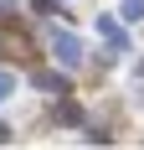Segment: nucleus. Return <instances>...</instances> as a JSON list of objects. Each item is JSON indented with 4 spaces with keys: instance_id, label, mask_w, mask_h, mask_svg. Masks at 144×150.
I'll list each match as a JSON object with an SVG mask.
<instances>
[{
    "instance_id": "3",
    "label": "nucleus",
    "mask_w": 144,
    "mask_h": 150,
    "mask_svg": "<svg viewBox=\"0 0 144 150\" xmlns=\"http://www.w3.org/2000/svg\"><path fill=\"white\" fill-rule=\"evenodd\" d=\"M15 88H21V78H15L10 67H0V104H10V98H15Z\"/></svg>"
},
{
    "instance_id": "1",
    "label": "nucleus",
    "mask_w": 144,
    "mask_h": 150,
    "mask_svg": "<svg viewBox=\"0 0 144 150\" xmlns=\"http://www.w3.org/2000/svg\"><path fill=\"white\" fill-rule=\"evenodd\" d=\"M52 57H57V67L77 73V67H82V42H77L72 31H52Z\"/></svg>"
},
{
    "instance_id": "4",
    "label": "nucleus",
    "mask_w": 144,
    "mask_h": 150,
    "mask_svg": "<svg viewBox=\"0 0 144 150\" xmlns=\"http://www.w3.org/2000/svg\"><path fill=\"white\" fill-rule=\"evenodd\" d=\"M5 140H10V129H5V124H0V145H5Z\"/></svg>"
},
{
    "instance_id": "2",
    "label": "nucleus",
    "mask_w": 144,
    "mask_h": 150,
    "mask_svg": "<svg viewBox=\"0 0 144 150\" xmlns=\"http://www.w3.org/2000/svg\"><path fill=\"white\" fill-rule=\"evenodd\" d=\"M118 16H124V26H139L144 21V0H118Z\"/></svg>"
}]
</instances>
